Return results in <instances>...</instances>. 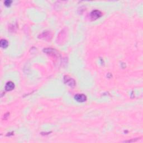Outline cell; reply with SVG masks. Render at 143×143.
Instances as JSON below:
<instances>
[{
	"instance_id": "obj_1",
	"label": "cell",
	"mask_w": 143,
	"mask_h": 143,
	"mask_svg": "<svg viewBox=\"0 0 143 143\" xmlns=\"http://www.w3.org/2000/svg\"><path fill=\"white\" fill-rule=\"evenodd\" d=\"M64 82L65 83L68 85V86H70L71 87H74L75 85V80H74L73 78L69 77L68 75H66L64 78Z\"/></svg>"
},
{
	"instance_id": "obj_2",
	"label": "cell",
	"mask_w": 143,
	"mask_h": 143,
	"mask_svg": "<svg viewBox=\"0 0 143 143\" xmlns=\"http://www.w3.org/2000/svg\"><path fill=\"white\" fill-rule=\"evenodd\" d=\"M102 12L99 10H94L91 13V18L92 20H95L100 18L102 16Z\"/></svg>"
},
{
	"instance_id": "obj_6",
	"label": "cell",
	"mask_w": 143,
	"mask_h": 143,
	"mask_svg": "<svg viewBox=\"0 0 143 143\" xmlns=\"http://www.w3.org/2000/svg\"><path fill=\"white\" fill-rule=\"evenodd\" d=\"M11 3H12V1H9V0H7V1H6L5 2H4V4H5L6 6H10V4H11Z\"/></svg>"
},
{
	"instance_id": "obj_4",
	"label": "cell",
	"mask_w": 143,
	"mask_h": 143,
	"mask_svg": "<svg viewBox=\"0 0 143 143\" xmlns=\"http://www.w3.org/2000/svg\"><path fill=\"white\" fill-rule=\"evenodd\" d=\"M15 88V84L12 82H8L6 84L5 86V89L7 91H12V89H14Z\"/></svg>"
},
{
	"instance_id": "obj_5",
	"label": "cell",
	"mask_w": 143,
	"mask_h": 143,
	"mask_svg": "<svg viewBox=\"0 0 143 143\" xmlns=\"http://www.w3.org/2000/svg\"><path fill=\"white\" fill-rule=\"evenodd\" d=\"M8 41L6 40H4V39H2L1 40V42H0V45L1 47L3 48H6L8 47Z\"/></svg>"
},
{
	"instance_id": "obj_3",
	"label": "cell",
	"mask_w": 143,
	"mask_h": 143,
	"mask_svg": "<svg viewBox=\"0 0 143 143\" xmlns=\"http://www.w3.org/2000/svg\"><path fill=\"white\" fill-rule=\"evenodd\" d=\"M75 100L78 102H83L87 100V97L83 94H77L74 97Z\"/></svg>"
}]
</instances>
